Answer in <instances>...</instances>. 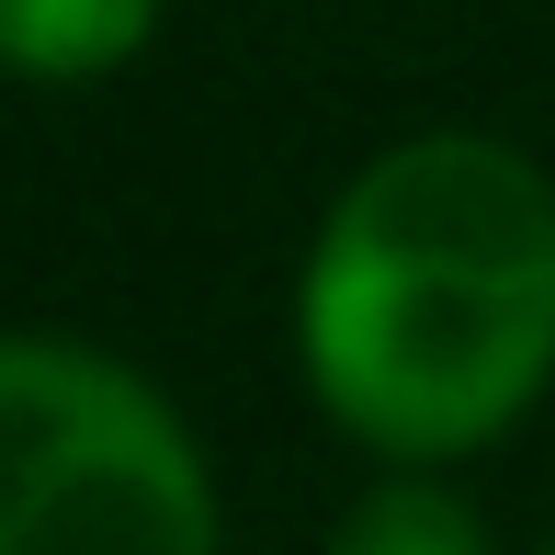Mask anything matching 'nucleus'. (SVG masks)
Here are the masks:
<instances>
[{
  "label": "nucleus",
  "instance_id": "f257e3e1",
  "mask_svg": "<svg viewBox=\"0 0 555 555\" xmlns=\"http://www.w3.org/2000/svg\"><path fill=\"white\" fill-rule=\"evenodd\" d=\"M295 374L374 465H465L555 386V170L488 125H420L318 205Z\"/></svg>",
  "mask_w": 555,
  "mask_h": 555
},
{
  "label": "nucleus",
  "instance_id": "f03ea898",
  "mask_svg": "<svg viewBox=\"0 0 555 555\" xmlns=\"http://www.w3.org/2000/svg\"><path fill=\"white\" fill-rule=\"evenodd\" d=\"M216 465L137 363L0 330V555H216Z\"/></svg>",
  "mask_w": 555,
  "mask_h": 555
},
{
  "label": "nucleus",
  "instance_id": "7ed1b4c3",
  "mask_svg": "<svg viewBox=\"0 0 555 555\" xmlns=\"http://www.w3.org/2000/svg\"><path fill=\"white\" fill-rule=\"evenodd\" d=\"M170 0H0V80L23 91H91L159 46Z\"/></svg>",
  "mask_w": 555,
  "mask_h": 555
},
{
  "label": "nucleus",
  "instance_id": "20e7f679",
  "mask_svg": "<svg viewBox=\"0 0 555 555\" xmlns=\"http://www.w3.org/2000/svg\"><path fill=\"white\" fill-rule=\"evenodd\" d=\"M330 555H499V544L476 521V499L442 488V465H386L330 521Z\"/></svg>",
  "mask_w": 555,
  "mask_h": 555
},
{
  "label": "nucleus",
  "instance_id": "39448f33",
  "mask_svg": "<svg viewBox=\"0 0 555 555\" xmlns=\"http://www.w3.org/2000/svg\"><path fill=\"white\" fill-rule=\"evenodd\" d=\"M533 555H555V533H544V544H533Z\"/></svg>",
  "mask_w": 555,
  "mask_h": 555
}]
</instances>
